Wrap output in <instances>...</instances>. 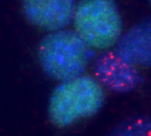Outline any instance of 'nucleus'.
I'll list each match as a JSON object with an SVG mask.
<instances>
[{
  "label": "nucleus",
  "mask_w": 151,
  "mask_h": 136,
  "mask_svg": "<svg viewBox=\"0 0 151 136\" xmlns=\"http://www.w3.org/2000/svg\"><path fill=\"white\" fill-rule=\"evenodd\" d=\"M75 31L62 30L43 37L38 48L41 68L48 77L64 81L81 76L93 53Z\"/></svg>",
  "instance_id": "nucleus-1"
},
{
  "label": "nucleus",
  "mask_w": 151,
  "mask_h": 136,
  "mask_svg": "<svg viewBox=\"0 0 151 136\" xmlns=\"http://www.w3.org/2000/svg\"><path fill=\"white\" fill-rule=\"evenodd\" d=\"M104 101L99 82L90 76L81 75L62 82L53 90L49 100L48 117L57 127H66L94 115Z\"/></svg>",
  "instance_id": "nucleus-2"
},
{
  "label": "nucleus",
  "mask_w": 151,
  "mask_h": 136,
  "mask_svg": "<svg viewBox=\"0 0 151 136\" xmlns=\"http://www.w3.org/2000/svg\"><path fill=\"white\" fill-rule=\"evenodd\" d=\"M73 21L75 31L92 49L107 50L122 36V19L114 0H80Z\"/></svg>",
  "instance_id": "nucleus-3"
},
{
  "label": "nucleus",
  "mask_w": 151,
  "mask_h": 136,
  "mask_svg": "<svg viewBox=\"0 0 151 136\" xmlns=\"http://www.w3.org/2000/svg\"><path fill=\"white\" fill-rule=\"evenodd\" d=\"M93 69L98 82L117 93L132 91L142 82L141 74L135 65L115 51L106 50L100 53L95 60Z\"/></svg>",
  "instance_id": "nucleus-4"
},
{
  "label": "nucleus",
  "mask_w": 151,
  "mask_h": 136,
  "mask_svg": "<svg viewBox=\"0 0 151 136\" xmlns=\"http://www.w3.org/2000/svg\"><path fill=\"white\" fill-rule=\"evenodd\" d=\"M77 0H22L29 22L44 31L64 30L74 18Z\"/></svg>",
  "instance_id": "nucleus-5"
},
{
  "label": "nucleus",
  "mask_w": 151,
  "mask_h": 136,
  "mask_svg": "<svg viewBox=\"0 0 151 136\" xmlns=\"http://www.w3.org/2000/svg\"><path fill=\"white\" fill-rule=\"evenodd\" d=\"M114 51L134 65L151 67V18L138 23L121 36Z\"/></svg>",
  "instance_id": "nucleus-6"
},
{
  "label": "nucleus",
  "mask_w": 151,
  "mask_h": 136,
  "mask_svg": "<svg viewBox=\"0 0 151 136\" xmlns=\"http://www.w3.org/2000/svg\"><path fill=\"white\" fill-rule=\"evenodd\" d=\"M113 135L121 136H151V117L137 116L126 119L115 128Z\"/></svg>",
  "instance_id": "nucleus-7"
},
{
  "label": "nucleus",
  "mask_w": 151,
  "mask_h": 136,
  "mask_svg": "<svg viewBox=\"0 0 151 136\" xmlns=\"http://www.w3.org/2000/svg\"><path fill=\"white\" fill-rule=\"evenodd\" d=\"M149 1L150 3L151 4V0H149Z\"/></svg>",
  "instance_id": "nucleus-8"
}]
</instances>
